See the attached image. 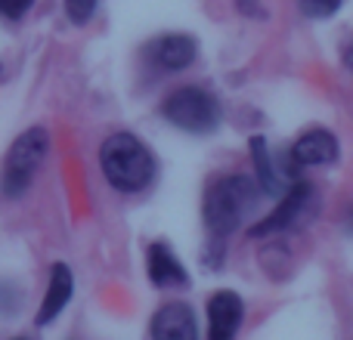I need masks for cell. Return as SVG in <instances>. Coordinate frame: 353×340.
<instances>
[{
	"instance_id": "cell-1",
	"label": "cell",
	"mask_w": 353,
	"mask_h": 340,
	"mask_svg": "<svg viewBox=\"0 0 353 340\" xmlns=\"http://www.w3.org/2000/svg\"><path fill=\"white\" fill-rule=\"evenodd\" d=\"M99 167L115 192L137 195L155 180V155L134 134H112L99 146Z\"/></svg>"
},
{
	"instance_id": "cell-2",
	"label": "cell",
	"mask_w": 353,
	"mask_h": 340,
	"mask_svg": "<svg viewBox=\"0 0 353 340\" xmlns=\"http://www.w3.org/2000/svg\"><path fill=\"white\" fill-rule=\"evenodd\" d=\"M257 198H261V189L251 176L245 173H230L214 180L205 189V226L208 235L214 242H223L226 235L239 229L245 223L251 211H254Z\"/></svg>"
},
{
	"instance_id": "cell-3",
	"label": "cell",
	"mask_w": 353,
	"mask_h": 340,
	"mask_svg": "<svg viewBox=\"0 0 353 340\" xmlns=\"http://www.w3.org/2000/svg\"><path fill=\"white\" fill-rule=\"evenodd\" d=\"M161 118L183 134L208 136L220 127L223 109H220L217 96L205 87H180L161 103Z\"/></svg>"
},
{
	"instance_id": "cell-4",
	"label": "cell",
	"mask_w": 353,
	"mask_h": 340,
	"mask_svg": "<svg viewBox=\"0 0 353 340\" xmlns=\"http://www.w3.org/2000/svg\"><path fill=\"white\" fill-rule=\"evenodd\" d=\"M47 152H50V136L43 127H31L22 136H16V142L10 146V152L3 158V170H0V192L6 198H19V195L28 192Z\"/></svg>"
},
{
	"instance_id": "cell-5",
	"label": "cell",
	"mask_w": 353,
	"mask_h": 340,
	"mask_svg": "<svg viewBox=\"0 0 353 340\" xmlns=\"http://www.w3.org/2000/svg\"><path fill=\"white\" fill-rule=\"evenodd\" d=\"M310 195H313L310 182L294 180L292 186H288L285 192L279 195V204H276V211L270 213V217H263L261 223L251 229V235L263 238V235H273V232H288L301 220V213L307 211V204H310Z\"/></svg>"
},
{
	"instance_id": "cell-6",
	"label": "cell",
	"mask_w": 353,
	"mask_h": 340,
	"mask_svg": "<svg viewBox=\"0 0 353 340\" xmlns=\"http://www.w3.org/2000/svg\"><path fill=\"white\" fill-rule=\"evenodd\" d=\"M143 56L159 72H183L195 62L199 43H195L192 34H161L143 47Z\"/></svg>"
},
{
	"instance_id": "cell-7",
	"label": "cell",
	"mask_w": 353,
	"mask_h": 340,
	"mask_svg": "<svg viewBox=\"0 0 353 340\" xmlns=\"http://www.w3.org/2000/svg\"><path fill=\"white\" fill-rule=\"evenodd\" d=\"M245 304L236 291H214L208 297V340H236Z\"/></svg>"
},
{
	"instance_id": "cell-8",
	"label": "cell",
	"mask_w": 353,
	"mask_h": 340,
	"mask_svg": "<svg viewBox=\"0 0 353 340\" xmlns=\"http://www.w3.org/2000/svg\"><path fill=\"white\" fill-rule=\"evenodd\" d=\"M288 158H292L294 167H329L338 161V140L323 127L307 130L292 146Z\"/></svg>"
},
{
	"instance_id": "cell-9",
	"label": "cell",
	"mask_w": 353,
	"mask_h": 340,
	"mask_svg": "<svg viewBox=\"0 0 353 340\" xmlns=\"http://www.w3.org/2000/svg\"><path fill=\"white\" fill-rule=\"evenodd\" d=\"M149 334H152V340H199L195 312L189 310L186 304H180V300H174V304H165L152 316Z\"/></svg>"
},
{
	"instance_id": "cell-10",
	"label": "cell",
	"mask_w": 353,
	"mask_h": 340,
	"mask_svg": "<svg viewBox=\"0 0 353 340\" xmlns=\"http://www.w3.org/2000/svg\"><path fill=\"white\" fill-rule=\"evenodd\" d=\"M146 273L155 288H186L189 273L168 242H152L146 251Z\"/></svg>"
},
{
	"instance_id": "cell-11",
	"label": "cell",
	"mask_w": 353,
	"mask_h": 340,
	"mask_svg": "<svg viewBox=\"0 0 353 340\" xmlns=\"http://www.w3.org/2000/svg\"><path fill=\"white\" fill-rule=\"evenodd\" d=\"M72 294H74L72 269H68L65 263H53V269H50L47 294H43V300H41V310H37V319H34V322H37V325H50V322H53V319L68 306Z\"/></svg>"
},
{
	"instance_id": "cell-12",
	"label": "cell",
	"mask_w": 353,
	"mask_h": 340,
	"mask_svg": "<svg viewBox=\"0 0 353 340\" xmlns=\"http://www.w3.org/2000/svg\"><path fill=\"white\" fill-rule=\"evenodd\" d=\"M251 158H254V182H257V189H261L263 195L279 198V195L294 182V180L285 182V176L276 170L273 155H270V146H267L263 136H254V140H251Z\"/></svg>"
},
{
	"instance_id": "cell-13",
	"label": "cell",
	"mask_w": 353,
	"mask_h": 340,
	"mask_svg": "<svg viewBox=\"0 0 353 340\" xmlns=\"http://www.w3.org/2000/svg\"><path fill=\"white\" fill-rule=\"evenodd\" d=\"M298 3H301V12H304V16L329 19V16H335V12L341 10L344 0H298Z\"/></svg>"
},
{
	"instance_id": "cell-14",
	"label": "cell",
	"mask_w": 353,
	"mask_h": 340,
	"mask_svg": "<svg viewBox=\"0 0 353 340\" xmlns=\"http://www.w3.org/2000/svg\"><path fill=\"white\" fill-rule=\"evenodd\" d=\"M65 12L74 25H87L97 12V0H65Z\"/></svg>"
},
{
	"instance_id": "cell-15",
	"label": "cell",
	"mask_w": 353,
	"mask_h": 340,
	"mask_svg": "<svg viewBox=\"0 0 353 340\" xmlns=\"http://www.w3.org/2000/svg\"><path fill=\"white\" fill-rule=\"evenodd\" d=\"M31 6H34V0H0V16L16 22V19H22L25 12L31 10Z\"/></svg>"
},
{
	"instance_id": "cell-16",
	"label": "cell",
	"mask_w": 353,
	"mask_h": 340,
	"mask_svg": "<svg viewBox=\"0 0 353 340\" xmlns=\"http://www.w3.org/2000/svg\"><path fill=\"white\" fill-rule=\"evenodd\" d=\"M236 6L245 12V16H251V19L267 16V12H263V3H261V0H236Z\"/></svg>"
},
{
	"instance_id": "cell-17",
	"label": "cell",
	"mask_w": 353,
	"mask_h": 340,
	"mask_svg": "<svg viewBox=\"0 0 353 340\" xmlns=\"http://www.w3.org/2000/svg\"><path fill=\"white\" fill-rule=\"evenodd\" d=\"M341 59H344V65L353 72V34L344 41V47H341Z\"/></svg>"
},
{
	"instance_id": "cell-18",
	"label": "cell",
	"mask_w": 353,
	"mask_h": 340,
	"mask_svg": "<svg viewBox=\"0 0 353 340\" xmlns=\"http://www.w3.org/2000/svg\"><path fill=\"white\" fill-rule=\"evenodd\" d=\"M12 340H28V337H12Z\"/></svg>"
}]
</instances>
